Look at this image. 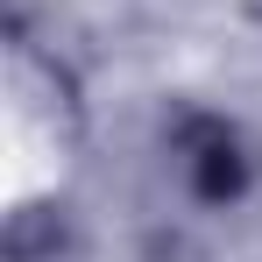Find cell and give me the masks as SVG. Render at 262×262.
Segmentation results:
<instances>
[{
	"label": "cell",
	"mask_w": 262,
	"mask_h": 262,
	"mask_svg": "<svg viewBox=\"0 0 262 262\" xmlns=\"http://www.w3.org/2000/svg\"><path fill=\"white\" fill-rule=\"evenodd\" d=\"M191 170H199V184H206L213 199H227V191L241 184V149H234L227 135H199V149H191Z\"/></svg>",
	"instance_id": "obj_1"
}]
</instances>
